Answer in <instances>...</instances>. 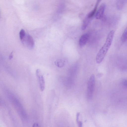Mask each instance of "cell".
Listing matches in <instances>:
<instances>
[{"instance_id":"11","label":"cell","mask_w":127,"mask_h":127,"mask_svg":"<svg viewBox=\"0 0 127 127\" xmlns=\"http://www.w3.org/2000/svg\"><path fill=\"white\" fill-rule=\"evenodd\" d=\"M26 35V34L25 30L23 29L21 30L19 32V35L21 41L24 38Z\"/></svg>"},{"instance_id":"15","label":"cell","mask_w":127,"mask_h":127,"mask_svg":"<svg viewBox=\"0 0 127 127\" xmlns=\"http://www.w3.org/2000/svg\"><path fill=\"white\" fill-rule=\"evenodd\" d=\"M33 127H38V124L36 123H35L33 125Z\"/></svg>"},{"instance_id":"7","label":"cell","mask_w":127,"mask_h":127,"mask_svg":"<svg viewBox=\"0 0 127 127\" xmlns=\"http://www.w3.org/2000/svg\"><path fill=\"white\" fill-rule=\"evenodd\" d=\"M101 0H97L94 9L87 15V16L88 17L90 18H92L93 17L96 13L98 6Z\"/></svg>"},{"instance_id":"14","label":"cell","mask_w":127,"mask_h":127,"mask_svg":"<svg viewBox=\"0 0 127 127\" xmlns=\"http://www.w3.org/2000/svg\"><path fill=\"white\" fill-rule=\"evenodd\" d=\"M78 126L79 127H81L82 126V123L81 121H79L77 123Z\"/></svg>"},{"instance_id":"9","label":"cell","mask_w":127,"mask_h":127,"mask_svg":"<svg viewBox=\"0 0 127 127\" xmlns=\"http://www.w3.org/2000/svg\"><path fill=\"white\" fill-rule=\"evenodd\" d=\"M127 40V27L123 32L121 38V40L123 42H125Z\"/></svg>"},{"instance_id":"6","label":"cell","mask_w":127,"mask_h":127,"mask_svg":"<svg viewBox=\"0 0 127 127\" xmlns=\"http://www.w3.org/2000/svg\"><path fill=\"white\" fill-rule=\"evenodd\" d=\"M89 37V34L86 33L83 34L81 36L79 41V44L80 47L83 46L86 44Z\"/></svg>"},{"instance_id":"5","label":"cell","mask_w":127,"mask_h":127,"mask_svg":"<svg viewBox=\"0 0 127 127\" xmlns=\"http://www.w3.org/2000/svg\"><path fill=\"white\" fill-rule=\"evenodd\" d=\"M36 74L40 90L41 91H43L45 88V82L44 77L41 74L40 70L39 69L36 70Z\"/></svg>"},{"instance_id":"12","label":"cell","mask_w":127,"mask_h":127,"mask_svg":"<svg viewBox=\"0 0 127 127\" xmlns=\"http://www.w3.org/2000/svg\"><path fill=\"white\" fill-rule=\"evenodd\" d=\"M13 57V51L11 52L9 56V59L11 60Z\"/></svg>"},{"instance_id":"1","label":"cell","mask_w":127,"mask_h":127,"mask_svg":"<svg viewBox=\"0 0 127 127\" xmlns=\"http://www.w3.org/2000/svg\"><path fill=\"white\" fill-rule=\"evenodd\" d=\"M114 33V31L113 30L109 32L105 44L99 50L96 56V60L97 63H101L103 60L111 44Z\"/></svg>"},{"instance_id":"4","label":"cell","mask_w":127,"mask_h":127,"mask_svg":"<svg viewBox=\"0 0 127 127\" xmlns=\"http://www.w3.org/2000/svg\"><path fill=\"white\" fill-rule=\"evenodd\" d=\"M106 7L105 4H102L99 7L95 13V18L97 19L105 20L106 18L104 14Z\"/></svg>"},{"instance_id":"13","label":"cell","mask_w":127,"mask_h":127,"mask_svg":"<svg viewBox=\"0 0 127 127\" xmlns=\"http://www.w3.org/2000/svg\"><path fill=\"white\" fill-rule=\"evenodd\" d=\"M80 114V113H78L76 114V121L77 123H78L79 121V118Z\"/></svg>"},{"instance_id":"3","label":"cell","mask_w":127,"mask_h":127,"mask_svg":"<svg viewBox=\"0 0 127 127\" xmlns=\"http://www.w3.org/2000/svg\"><path fill=\"white\" fill-rule=\"evenodd\" d=\"M28 48L32 49L34 47V43L32 37L27 34L23 40L21 41Z\"/></svg>"},{"instance_id":"10","label":"cell","mask_w":127,"mask_h":127,"mask_svg":"<svg viewBox=\"0 0 127 127\" xmlns=\"http://www.w3.org/2000/svg\"><path fill=\"white\" fill-rule=\"evenodd\" d=\"M55 64L58 67H61L63 66L64 63L61 60L58 59L55 62Z\"/></svg>"},{"instance_id":"8","label":"cell","mask_w":127,"mask_h":127,"mask_svg":"<svg viewBox=\"0 0 127 127\" xmlns=\"http://www.w3.org/2000/svg\"><path fill=\"white\" fill-rule=\"evenodd\" d=\"M92 18L88 17L86 16L84 19L82 25L81 29L82 30H84L87 28L90 23Z\"/></svg>"},{"instance_id":"2","label":"cell","mask_w":127,"mask_h":127,"mask_svg":"<svg viewBox=\"0 0 127 127\" xmlns=\"http://www.w3.org/2000/svg\"><path fill=\"white\" fill-rule=\"evenodd\" d=\"M95 84V76L92 74L88 81L87 88V96L89 99L92 97Z\"/></svg>"}]
</instances>
